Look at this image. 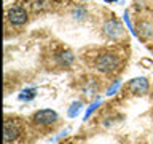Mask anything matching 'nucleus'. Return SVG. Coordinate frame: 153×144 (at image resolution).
Wrapping results in <instances>:
<instances>
[{"label":"nucleus","instance_id":"f03ea898","mask_svg":"<svg viewBox=\"0 0 153 144\" xmlns=\"http://www.w3.org/2000/svg\"><path fill=\"white\" fill-rule=\"evenodd\" d=\"M104 34L107 35L108 38H120L124 34V27L123 24L118 21V19H108V21H105L104 24Z\"/></svg>","mask_w":153,"mask_h":144},{"label":"nucleus","instance_id":"20e7f679","mask_svg":"<svg viewBox=\"0 0 153 144\" xmlns=\"http://www.w3.org/2000/svg\"><path fill=\"white\" fill-rule=\"evenodd\" d=\"M56 120H57V114L51 109H42V110H38V112H35V115H33V122L37 125H51V123H54Z\"/></svg>","mask_w":153,"mask_h":144},{"label":"nucleus","instance_id":"6e6552de","mask_svg":"<svg viewBox=\"0 0 153 144\" xmlns=\"http://www.w3.org/2000/svg\"><path fill=\"white\" fill-rule=\"evenodd\" d=\"M139 29H140V37H143V38H147L152 34V24H148V22H140L139 24Z\"/></svg>","mask_w":153,"mask_h":144},{"label":"nucleus","instance_id":"9d476101","mask_svg":"<svg viewBox=\"0 0 153 144\" xmlns=\"http://www.w3.org/2000/svg\"><path fill=\"white\" fill-rule=\"evenodd\" d=\"M33 96H35V90L29 88V90H24L22 93L19 94V99H21V101H29V99H32Z\"/></svg>","mask_w":153,"mask_h":144},{"label":"nucleus","instance_id":"9b49d317","mask_svg":"<svg viewBox=\"0 0 153 144\" xmlns=\"http://www.w3.org/2000/svg\"><path fill=\"white\" fill-rule=\"evenodd\" d=\"M80 110H81V103H80V101H76V103H74L69 107V117H75V115H78Z\"/></svg>","mask_w":153,"mask_h":144},{"label":"nucleus","instance_id":"f8f14e48","mask_svg":"<svg viewBox=\"0 0 153 144\" xmlns=\"http://www.w3.org/2000/svg\"><path fill=\"white\" fill-rule=\"evenodd\" d=\"M99 104H100V99L97 98V99H96L93 104H91V107H88V110H86V114H85V120H88V118H89V115H91V114H93L96 109L99 107Z\"/></svg>","mask_w":153,"mask_h":144},{"label":"nucleus","instance_id":"39448f33","mask_svg":"<svg viewBox=\"0 0 153 144\" xmlns=\"http://www.w3.org/2000/svg\"><path fill=\"white\" fill-rule=\"evenodd\" d=\"M128 90L134 94H143L148 91V80L145 77H137L128 83Z\"/></svg>","mask_w":153,"mask_h":144},{"label":"nucleus","instance_id":"f257e3e1","mask_svg":"<svg viewBox=\"0 0 153 144\" xmlns=\"http://www.w3.org/2000/svg\"><path fill=\"white\" fill-rule=\"evenodd\" d=\"M118 66V56L113 53H102L96 59V67L100 72H112Z\"/></svg>","mask_w":153,"mask_h":144},{"label":"nucleus","instance_id":"ddd939ff","mask_svg":"<svg viewBox=\"0 0 153 144\" xmlns=\"http://www.w3.org/2000/svg\"><path fill=\"white\" fill-rule=\"evenodd\" d=\"M120 85H121V82H120V80H117V82H115V83L112 85V86H110V88H108V91H107V94L108 96H112V94H115V93H117V91H118V88H120Z\"/></svg>","mask_w":153,"mask_h":144},{"label":"nucleus","instance_id":"423d86ee","mask_svg":"<svg viewBox=\"0 0 153 144\" xmlns=\"http://www.w3.org/2000/svg\"><path fill=\"white\" fill-rule=\"evenodd\" d=\"M19 136V127L14 120H7L5 122V131H3V141L5 144L13 142Z\"/></svg>","mask_w":153,"mask_h":144},{"label":"nucleus","instance_id":"1a4fd4ad","mask_svg":"<svg viewBox=\"0 0 153 144\" xmlns=\"http://www.w3.org/2000/svg\"><path fill=\"white\" fill-rule=\"evenodd\" d=\"M32 7L35 11H42V10L50 8V3H48V0H35V2L32 3Z\"/></svg>","mask_w":153,"mask_h":144},{"label":"nucleus","instance_id":"2eb2a0df","mask_svg":"<svg viewBox=\"0 0 153 144\" xmlns=\"http://www.w3.org/2000/svg\"><path fill=\"white\" fill-rule=\"evenodd\" d=\"M107 3H113V2H117V0H105Z\"/></svg>","mask_w":153,"mask_h":144},{"label":"nucleus","instance_id":"7ed1b4c3","mask_svg":"<svg viewBox=\"0 0 153 144\" xmlns=\"http://www.w3.org/2000/svg\"><path fill=\"white\" fill-rule=\"evenodd\" d=\"M8 21L13 26H22L27 22V11L22 7H13L8 10Z\"/></svg>","mask_w":153,"mask_h":144},{"label":"nucleus","instance_id":"4468645a","mask_svg":"<svg viewBox=\"0 0 153 144\" xmlns=\"http://www.w3.org/2000/svg\"><path fill=\"white\" fill-rule=\"evenodd\" d=\"M124 21H126V24H128V29L131 31L132 34H136V31L132 29V26H131V21H129V14H128V11H124Z\"/></svg>","mask_w":153,"mask_h":144},{"label":"nucleus","instance_id":"0eeeda50","mask_svg":"<svg viewBox=\"0 0 153 144\" xmlns=\"http://www.w3.org/2000/svg\"><path fill=\"white\" fill-rule=\"evenodd\" d=\"M59 62L64 66H70L72 62H74V55H72V51H62L59 55Z\"/></svg>","mask_w":153,"mask_h":144}]
</instances>
